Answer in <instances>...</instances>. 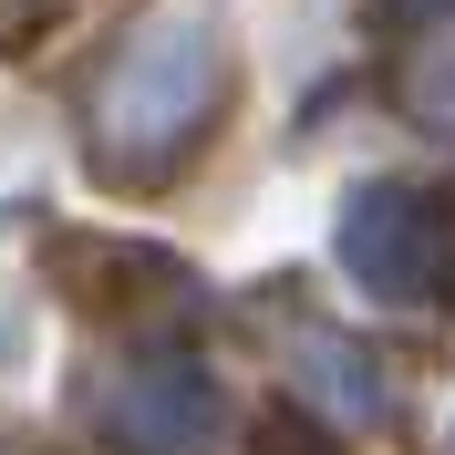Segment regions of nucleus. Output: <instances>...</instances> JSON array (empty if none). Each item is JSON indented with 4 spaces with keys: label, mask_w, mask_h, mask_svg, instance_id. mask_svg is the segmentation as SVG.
<instances>
[{
    "label": "nucleus",
    "mask_w": 455,
    "mask_h": 455,
    "mask_svg": "<svg viewBox=\"0 0 455 455\" xmlns=\"http://www.w3.org/2000/svg\"><path fill=\"white\" fill-rule=\"evenodd\" d=\"M207 93H218V31L197 11H166L124 42V62L104 73V145L114 156H166L197 135Z\"/></svg>",
    "instance_id": "f257e3e1"
},
{
    "label": "nucleus",
    "mask_w": 455,
    "mask_h": 455,
    "mask_svg": "<svg viewBox=\"0 0 455 455\" xmlns=\"http://www.w3.org/2000/svg\"><path fill=\"white\" fill-rule=\"evenodd\" d=\"M197 425H207V383L197 372H135V383L114 394V435L145 445V455H176Z\"/></svg>",
    "instance_id": "7ed1b4c3"
},
{
    "label": "nucleus",
    "mask_w": 455,
    "mask_h": 455,
    "mask_svg": "<svg viewBox=\"0 0 455 455\" xmlns=\"http://www.w3.org/2000/svg\"><path fill=\"white\" fill-rule=\"evenodd\" d=\"M341 259H352V280L383 290V300H425L455 269V228H445V207L414 197V187H372V197H352V218H341Z\"/></svg>",
    "instance_id": "f03ea898"
}]
</instances>
